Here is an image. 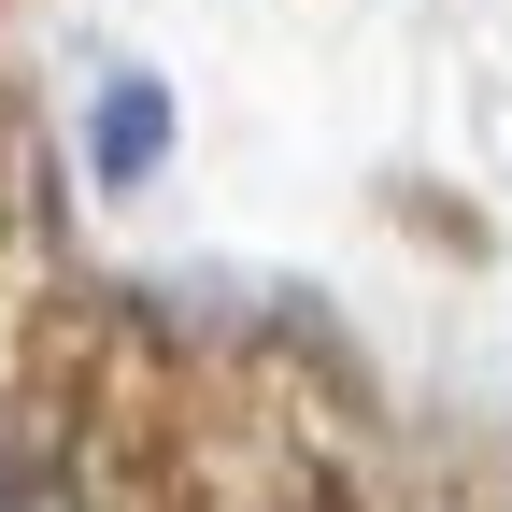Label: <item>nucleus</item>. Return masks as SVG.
<instances>
[{
	"label": "nucleus",
	"mask_w": 512,
	"mask_h": 512,
	"mask_svg": "<svg viewBox=\"0 0 512 512\" xmlns=\"http://www.w3.org/2000/svg\"><path fill=\"white\" fill-rule=\"evenodd\" d=\"M157 171H171V72H100V100H86V185L100 200H143Z\"/></svg>",
	"instance_id": "1"
},
{
	"label": "nucleus",
	"mask_w": 512,
	"mask_h": 512,
	"mask_svg": "<svg viewBox=\"0 0 512 512\" xmlns=\"http://www.w3.org/2000/svg\"><path fill=\"white\" fill-rule=\"evenodd\" d=\"M0 512H86V498H72L57 456H15V441H0Z\"/></svg>",
	"instance_id": "2"
}]
</instances>
